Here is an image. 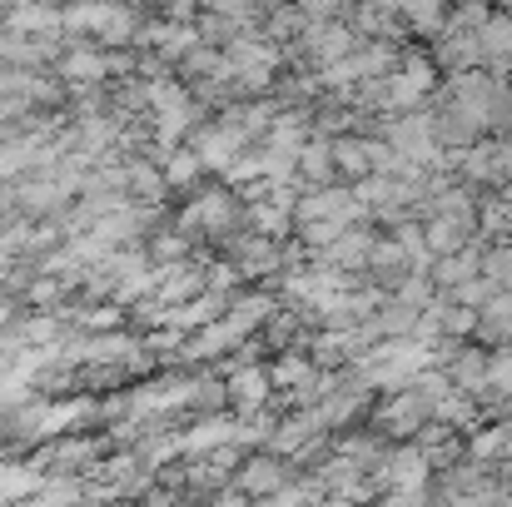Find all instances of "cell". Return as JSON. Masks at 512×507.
I'll return each instance as SVG.
<instances>
[{
	"instance_id": "7",
	"label": "cell",
	"mask_w": 512,
	"mask_h": 507,
	"mask_svg": "<svg viewBox=\"0 0 512 507\" xmlns=\"http://www.w3.org/2000/svg\"><path fill=\"white\" fill-rule=\"evenodd\" d=\"M319 368L309 363V358H299V353H289V358H279L274 363V388H289V393H324V378H314Z\"/></svg>"
},
{
	"instance_id": "2",
	"label": "cell",
	"mask_w": 512,
	"mask_h": 507,
	"mask_svg": "<svg viewBox=\"0 0 512 507\" xmlns=\"http://www.w3.org/2000/svg\"><path fill=\"white\" fill-rule=\"evenodd\" d=\"M428 423H433V403H428L418 388H398V393L378 408V428L393 433V438H408V443H413Z\"/></svg>"
},
{
	"instance_id": "8",
	"label": "cell",
	"mask_w": 512,
	"mask_h": 507,
	"mask_svg": "<svg viewBox=\"0 0 512 507\" xmlns=\"http://www.w3.org/2000/svg\"><path fill=\"white\" fill-rule=\"evenodd\" d=\"M229 214H234V199H229L224 189H214V194H199V199L184 209V224H199V229L219 234V229L229 224Z\"/></svg>"
},
{
	"instance_id": "11",
	"label": "cell",
	"mask_w": 512,
	"mask_h": 507,
	"mask_svg": "<svg viewBox=\"0 0 512 507\" xmlns=\"http://www.w3.org/2000/svg\"><path fill=\"white\" fill-rule=\"evenodd\" d=\"M60 70H65L70 80H100L105 70H115V60H105V55H95V50H70V55L60 60Z\"/></svg>"
},
{
	"instance_id": "22",
	"label": "cell",
	"mask_w": 512,
	"mask_h": 507,
	"mask_svg": "<svg viewBox=\"0 0 512 507\" xmlns=\"http://www.w3.org/2000/svg\"><path fill=\"white\" fill-rule=\"evenodd\" d=\"M508 408H512V393H508Z\"/></svg>"
},
{
	"instance_id": "17",
	"label": "cell",
	"mask_w": 512,
	"mask_h": 507,
	"mask_svg": "<svg viewBox=\"0 0 512 507\" xmlns=\"http://www.w3.org/2000/svg\"><path fill=\"white\" fill-rule=\"evenodd\" d=\"M239 269L244 274H269V269H279V254H274V239H254V244H244V259H239Z\"/></svg>"
},
{
	"instance_id": "6",
	"label": "cell",
	"mask_w": 512,
	"mask_h": 507,
	"mask_svg": "<svg viewBox=\"0 0 512 507\" xmlns=\"http://www.w3.org/2000/svg\"><path fill=\"white\" fill-rule=\"evenodd\" d=\"M239 140H244V135H234L229 125H219V130H199L194 155H199V165L204 169H234V160H239Z\"/></svg>"
},
{
	"instance_id": "1",
	"label": "cell",
	"mask_w": 512,
	"mask_h": 507,
	"mask_svg": "<svg viewBox=\"0 0 512 507\" xmlns=\"http://www.w3.org/2000/svg\"><path fill=\"white\" fill-rule=\"evenodd\" d=\"M65 30H85V35H100L110 45H125L135 35V15L115 0H90V5H70L65 10Z\"/></svg>"
},
{
	"instance_id": "19",
	"label": "cell",
	"mask_w": 512,
	"mask_h": 507,
	"mask_svg": "<svg viewBox=\"0 0 512 507\" xmlns=\"http://www.w3.org/2000/svg\"><path fill=\"white\" fill-rule=\"evenodd\" d=\"M488 383H493V393H503V398L512 393V348L488 358Z\"/></svg>"
},
{
	"instance_id": "15",
	"label": "cell",
	"mask_w": 512,
	"mask_h": 507,
	"mask_svg": "<svg viewBox=\"0 0 512 507\" xmlns=\"http://www.w3.org/2000/svg\"><path fill=\"white\" fill-rule=\"evenodd\" d=\"M40 488V478L30 473V468H10V463H0V503H20V498H30Z\"/></svg>"
},
{
	"instance_id": "5",
	"label": "cell",
	"mask_w": 512,
	"mask_h": 507,
	"mask_svg": "<svg viewBox=\"0 0 512 507\" xmlns=\"http://www.w3.org/2000/svg\"><path fill=\"white\" fill-rule=\"evenodd\" d=\"M239 488H244V498H274V493H284V463L279 458H249L239 468Z\"/></svg>"
},
{
	"instance_id": "20",
	"label": "cell",
	"mask_w": 512,
	"mask_h": 507,
	"mask_svg": "<svg viewBox=\"0 0 512 507\" xmlns=\"http://www.w3.org/2000/svg\"><path fill=\"white\" fill-rule=\"evenodd\" d=\"M503 169H512V145H503Z\"/></svg>"
},
{
	"instance_id": "18",
	"label": "cell",
	"mask_w": 512,
	"mask_h": 507,
	"mask_svg": "<svg viewBox=\"0 0 512 507\" xmlns=\"http://www.w3.org/2000/svg\"><path fill=\"white\" fill-rule=\"evenodd\" d=\"M508 448H512L508 428H483V433L473 438V458H478V463H488V458H498V453H508Z\"/></svg>"
},
{
	"instance_id": "12",
	"label": "cell",
	"mask_w": 512,
	"mask_h": 507,
	"mask_svg": "<svg viewBox=\"0 0 512 507\" xmlns=\"http://www.w3.org/2000/svg\"><path fill=\"white\" fill-rule=\"evenodd\" d=\"M433 274H438V284H448V289H463V284L478 274V259H473L468 249H458V254H443Z\"/></svg>"
},
{
	"instance_id": "14",
	"label": "cell",
	"mask_w": 512,
	"mask_h": 507,
	"mask_svg": "<svg viewBox=\"0 0 512 507\" xmlns=\"http://www.w3.org/2000/svg\"><path fill=\"white\" fill-rule=\"evenodd\" d=\"M299 169H304L314 184H324V179L334 174V145H329V140H309V145L299 150Z\"/></svg>"
},
{
	"instance_id": "3",
	"label": "cell",
	"mask_w": 512,
	"mask_h": 507,
	"mask_svg": "<svg viewBox=\"0 0 512 507\" xmlns=\"http://www.w3.org/2000/svg\"><path fill=\"white\" fill-rule=\"evenodd\" d=\"M428 90H433V65H428L423 55H408V60L388 75V105H398V110H418Z\"/></svg>"
},
{
	"instance_id": "4",
	"label": "cell",
	"mask_w": 512,
	"mask_h": 507,
	"mask_svg": "<svg viewBox=\"0 0 512 507\" xmlns=\"http://www.w3.org/2000/svg\"><path fill=\"white\" fill-rule=\"evenodd\" d=\"M269 388H274L269 373H259V368H239V373L224 383V398H229L239 413H259V403L269 398Z\"/></svg>"
},
{
	"instance_id": "16",
	"label": "cell",
	"mask_w": 512,
	"mask_h": 507,
	"mask_svg": "<svg viewBox=\"0 0 512 507\" xmlns=\"http://www.w3.org/2000/svg\"><path fill=\"white\" fill-rule=\"evenodd\" d=\"M199 155H194V150H170V155H165V184H170V189H184V184H194V174H199Z\"/></svg>"
},
{
	"instance_id": "9",
	"label": "cell",
	"mask_w": 512,
	"mask_h": 507,
	"mask_svg": "<svg viewBox=\"0 0 512 507\" xmlns=\"http://www.w3.org/2000/svg\"><path fill=\"white\" fill-rule=\"evenodd\" d=\"M60 25H65V15H55L50 5H35V0H25V5L10 10V30L15 35H55Z\"/></svg>"
},
{
	"instance_id": "13",
	"label": "cell",
	"mask_w": 512,
	"mask_h": 507,
	"mask_svg": "<svg viewBox=\"0 0 512 507\" xmlns=\"http://www.w3.org/2000/svg\"><path fill=\"white\" fill-rule=\"evenodd\" d=\"M145 35H150L165 55H189V50H199V35H194L189 25H150Z\"/></svg>"
},
{
	"instance_id": "10",
	"label": "cell",
	"mask_w": 512,
	"mask_h": 507,
	"mask_svg": "<svg viewBox=\"0 0 512 507\" xmlns=\"http://www.w3.org/2000/svg\"><path fill=\"white\" fill-rule=\"evenodd\" d=\"M363 259H373V239L358 234V229H348L343 239L329 244V264H334V269H353V264H363Z\"/></svg>"
},
{
	"instance_id": "21",
	"label": "cell",
	"mask_w": 512,
	"mask_h": 507,
	"mask_svg": "<svg viewBox=\"0 0 512 507\" xmlns=\"http://www.w3.org/2000/svg\"><path fill=\"white\" fill-rule=\"evenodd\" d=\"M508 105H512V85H508Z\"/></svg>"
}]
</instances>
